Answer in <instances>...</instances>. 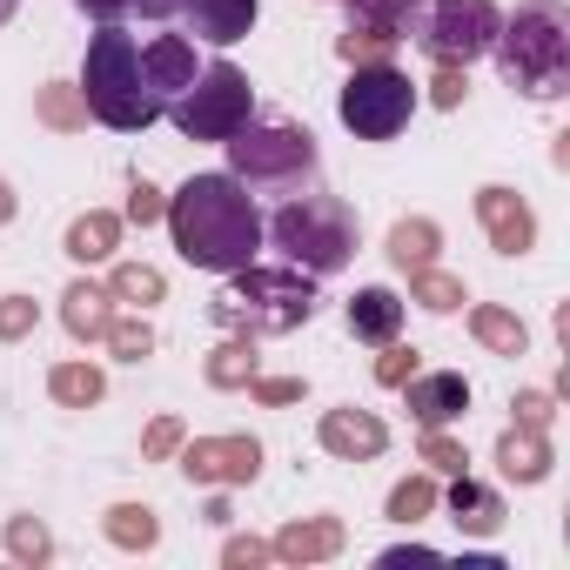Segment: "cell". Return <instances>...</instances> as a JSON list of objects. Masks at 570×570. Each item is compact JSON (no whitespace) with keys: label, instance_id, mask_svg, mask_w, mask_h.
<instances>
[{"label":"cell","instance_id":"cell-35","mask_svg":"<svg viewBox=\"0 0 570 570\" xmlns=\"http://www.w3.org/2000/svg\"><path fill=\"white\" fill-rule=\"evenodd\" d=\"M35 323H41L35 296H0V343H21V336H35Z\"/></svg>","mask_w":570,"mask_h":570},{"label":"cell","instance_id":"cell-30","mask_svg":"<svg viewBox=\"0 0 570 570\" xmlns=\"http://www.w3.org/2000/svg\"><path fill=\"white\" fill-rule=\"evenodd\" d=\"M108 296H115V303H141V309H148V303H161V296H168V275H161V268H148V262H121V268L108 275Z\"/></svg>","mask_w":570,"mask_h":570},{"label":"cell","instance_id":"cell-26","mask_svg":"<svg viewBox=\"0 0 570 570\" xmlns=\"http://www.w3.org/2000/svg\"><path fill=\"white\" fill-rule=\"evenodd\" d=\"M470 330H476V343H483V350H497V356H523V343H530V330H523L510 309H497V303L470 309Z\"/></svg>","mask_w":570,"mask_h":570},{"label":"cell","instance_id":"cell-15","mask_svg":"<svg viewBox=\"0 0 570 570\" xmlns=\"http://www.w3.org/2000/svg\"><path fill=\"white\" fill-rule=\"evenodd\" d=\"M255 8H262V0H181L188 35H202V41H215V48H235V41L255 28Z\"/></svg>","mask_w":570,"mask_h":570},{"label":"cell","instance_id":"cell-22","mask_svg":"<svg viewBox=\"0 0 570 570\" xmlns=\"http://www.w3.org/2000/svg\"><path fill=\"white\" fill-rule=\"evenodd\" d=\"M48 396H55L61 410H88V403L108 396V376H101L95 363H55V370H48Z\"/></svg>","mask_w":570,"mask_h":570},{"label":"cell","instance_id":"cell-39","mask_svg":"<svg viewBox=\"0 0 570 570\" xmlns=\"http://www.w3.org/2000/svg\"><path fill=\"white\" fill-rule=\"evenodd\" d=\"M248 390H255V403H268V410H282V403H303V376H248Z\"/></svg>","mask_w":570,"mask_h":570},{"label":"cell","instance_id":"cell-3","mask_svg":"<svg viewBox=\"0 0 570 570\" xmlns=\"http://www.w3.org/2000/svg\"><path fill=\"white\" fill-rule=\"evenodd\" d=\"M497 68L510 88H523L530 101H557L570 88V14L557 0H530L497 28Z\"/></svg>","mask_w":570,"mask_h":570},{"label":"cell","instance_id":"cell-40","mask_svg":"<svg viewBox=\"0 0 570 570\" xmlns=\"http://www.w3.org/2000/svg\"><path fill=\"white\" fill-rule=\"evenodd\" d=\"M463 95H470V75H463V68H450V61H436L430 101H436V108H463Z\"/></svg>","mask_w":570,"mask_h":570},{"label":"cell","instance_id":"cell-41","mask_svg":"<svg viewBox=\"0 0 570 570\" xmlns=\"http://www.w3.org/2000/svg\"><path fill=\"white\" fill-rule=\"evenodd\" d=\"M268 557H275V550H268L262 537H228V543H222V563H228V570H262Z\"/></svg>","mask_w":570,"mask_h":570},{"label":"cell","instance_id":"cell-4","mask_svg":"<svg viewBox=\"0 0 570 570\" xmlns=\"http://www.w3.org/2000/svg\"><path fill=\"white\" fill-rule=\"evenodd\" d=\"M81 101L101 128H148L161 121V101L148 95V75H141V41L121 35V21H101V35L88 41V61H81Z\"/></svg>","mask_w":570,"mask_h":570},{"label":"cell","instance_id":"cell-10","mask_svg":"<svg viewBox=\"0 0 570 570\" xmlns=\"http://www.w3.org/2000/svg\"><path fill=\"white\" fill-rule=\"evenodd\" d=\"M262 470V443L255 436H195L181 450V476L202 490H228V483H255Z\"/></svg>","mask_w":570,"mask_h":570},{"label":"cell","instance_id":"cell-5","mask_svg":"<svg viewBox=\"0 0 570 570\" xmlns=\"http://www.w3.org/2000/svg\"><path fill=\"white\" fill-rule=\"evenodd\" d=\"M222 148H228V175L242 188H262V195H289L316 175V135L296 121H262V128L248 121Z\"/></svg>","mask_w":570,"mask_h":570},{"label":"cell","instance_id":"cell-8","mask_svg":"<svg viewBox=\"0 0 570 570\" xmlns=\"http://www.w3.org/2000/svg\"><path fill=\"white\" fill-rule=\"evenodd\" d=\"M336 115H343V128H350L356 141H396V135L410 128V115H416V88H410V75H396L390 61H370V68H356V81L343 88Z\"/></svg>","mask_w":570,"mask_h":570},{"label":"cell","instance_id":"cell-7","mask_svg":"<svg viewBox=\"0 0 570 570\" xmlns=\"http://www.w3.org/2000/svg\"><path fill=\"white\" fill-rule=\"evenodd\" d=\"M168 115H175V128H181L188 141H228L235 128H248L255 88H248V75H242L235 61H208Z\"/></svg>","mask_w":570,"mask_h":570},{"label":"cell","instance_id":"cell-43","mask_svg":"<svg viewBox=\"0 0 570 570\" xmlns=\"http://www.w3.org/2000/svg\"><path fill=\"white\" fill-rule=\"evenodd\" d=\"M161 208H168V202H161V188L135 181V195H128V222H141V228H148V222H161Z\"/></svg>","mask_w":570,"mask_h":570},{"label":"cell","instance_id":"cell-19","mask_svg":"<svg viewBox=\"0 0 570 570\" xmlns=\"http://www.w3.org/2000/svg\"><path fill=\"white\" fill-rule=\"evenodd\" d=\"M115 296L108 289H95V282H68V296H61V323H68V336H81V343H101L108 336V323H115V309H108Z\"/></svg>","mask_w":570,"mask_h":570},{"label":"cell","instance_id":"cell-16","mask_svg":"<svg viewBox=\"0 0 570 570\" xmlns=\"http://www.w3.org/2000/svg\"><path fill=\"white\" fill-rule=\"evenodd\" d=\"M268 550H275L282 563H330V557L343 550V523H336V517H296Z\"/></svg>","mask_w":570,"mask_h":570},{"label":"cell","instance_id":"cell-13","mask_svg":"<svg viewBox=\"0 0 570 570\" xmlns=\"http://www.w3.org/2000/svg\"><path fill=\"white\" fill-rule=\"evenodd\" d=\"M323 450L343 456V463H363V456H383L390 450V430L370 410H330L323 416Z\"/></svg>","mask_w":570,"mask_h":570},{"label":"cell","instance_id":"cell-25","mask_svg":"<svg viewBox=\"0 0 570 570\" xmlns=\"http://www.w3.org/2000/svg\"><path fill=\"white\" fill-rule=\"evenodd\" d=\"M101 530H108V543H121V550H155V543H161V523H155L148 503H115V510L101 517Z\"/></svg>","mask_w":570,"mask_h":570},{"label":"cell","instance_id":"cell-23","mask_svg":"<svg viewBox=\"0 0 570 570\" xmlns=\"http://www.w3.org/2000/svg\"><path fill=\"white\" fill-rule=\"evenodd\" d=\"M115 242H121V215H108V208H88V215L68 228V255H75V262H108Z\"/></svg>","mask_w":570,"mask_h":570},{"label":"cell","instance_id":"cell-17","mask_svg":"<svg viewBox=\"0 0 570 570\" xmlns=\"http://www.w3.org/2000/svg\"><path fill=\"white\" fill-rule=\"evenodd\" d=\"M403 330V296L396 289H356L350 296V336L363 343H396Z\"/></svg>","mask_w":570,"mask_h":570},{"label":"cell","instance_id":"cell-6","mask_svg":"<svg viewBox=\"0 0 570 570\" xmlns=\"http://www.w3.org/2000/svg\"><path fill=\"white\" fill-rule=\"evenodd\" d=\"M262 235H275V248L289 255L296 268H309V275H336V268L356 255V215H350L336 195L282 202V208H275V222H268Z\"/></svg>","mask_w":570,"mask_h":570},{"label":"cell","instance_id":"cell-18","mask_svg":"<svg viewBox=\"0 0 570 570\" xmlns=\"http://www.w3.org/2000/svg\"><path fill=\"white\" fill-rule=\"evenodd\" d=\"M497 463H503V476L510 483H543L550 476V443H543V430H503L497 436Z\"/></svg>","mask_w":570,"mask_h":570},{"label":"cell","instance_id":"cell-37","mask_svg":"<svg viewBox=\"0 0 570 570\" xmlns=\"http://www.w3.org/2000/svg\"><path fill=\"white\" fill-rule=\"evenodd\" d=\"M416 376V350H403V343H383V356H376V383L383 390H403Z\"/></svg>","mask_w":570,"mask_h":570},{"label":"cell","instance_id":"cell-34","mask_svg":"<svg viewBox=\"0 0 570 570\" xmlns=\"http://www.w3.org/2000/svg\"><path fill=\"white\" fill-rule=\"evenodd\" d=\"M390 48H396L390 35H376V28H356V21H350V35H336V55H343L350 68H370V61H390Z\"/></svg>","mask_w":570,"mask_h":570},{"label":"cell","instance_id":"cell-44","mask_svg":"<svg viewBox=\"0 0 570 570\" xmlns=\"http://www.w3.org/2000/svg\"><path fill=\"white\" fill-rule=\"evenodd\" d=\"M75 8L95 21H128V14H141V0H75Z\"/></svg>","mask_w":570,"mask_h":570},{"label":"cell","instance_id":"cell-32","mask_svg":"<svg viewBox=\"0 0 570 570\" xmlns=\"http://www.w3.org/2000/svg\"><path fill=\"white\" fill-rule=\"evenodd\" d=\"M430 510H436V483L430 476H403L390 490V523H423Z\"/></svg>","mask_w":570,"mask_h":570},{"label":"cell","instance_id":"cell-33","mask_svg":"<svg viewBox=\"0 0 570 570\" xmlns=\"http://www.w3.org/2000/svg\"><path fill=\"white\" fill-rule=\"evenodd\" d=\"M101 343H108V350H115L121 363H141V356H155V330H148L141 316H115Z\"/></svg>","mask_w":570,"mask_h":570},{"label":"cell","instance_id":"cell-2","mask_svg":"<svg viewBox=\"0 0 570 570\" xmlns=\"http://www.w3.org/2000/svg\"><path fill=\"white\" fill-rule=\"evenodd\" d=\"M316 282H309V268H255V262H242L235 268V282L208 303V316L222 323V330H235V336H289V330H303L309 316H316Z\"/></svg>","mask_w":570,"mask_h":570},{"label":"cell","instance_id":"cell-24","mask_svg":"<svg viewBox=\"0 0 570 570\" xmlns=\"http://www.w3.org/2000/svg\"><path fill=\"white\" fill-rule=\"evenodd\" d=\"M343 8H350L356 28H376V35L403 41V35L416 28V14H423V0H343Z\"/></svg>","mask_w":570,"mask_h":570},{"label":"cell","instance_id":"cell-9","mask_svg":"<svg viewBox=\"0 0 570 570\" xmlns=\"http://www.w3.org/2000/svg\"><path fill=\"white\" fill-rule=\"evenodd\" d=\"M497 28H503V14L490 0H430V14H416L430 61H450V68H470L476 55H490Z\"/></svg>","mask_w":570,"mask_h":570},{"label":"cell","instance_id":"cell-20","mask_svg":"<svg viewBox=\"0 0 570 570\" xmlns=\"http://www.w3.org/2000/svg\"><path fill=\"white\" fill-rule=\"evenodd\" d=\"M450 517H456V530L490 537V530L503 523V497H497V490H483L476 476H463V470H456V483H450Z\"/></svg>","mask_w":570,"mask_h":570},{"label":"cell","instance_id":"cell-31","mask_svg":"<svg viewBox=\"0 0 570 570\" xmlns=\"http://www.w3.org/2000/svg\"><path fill=\"white\" fill-rule=\"evenodd\" d=\"M8 557L14 563H48L55 557V537L41 517H8Z\"/></svg>","mask_w":570,"mask_h":570},{"label":"cell","instance_id":"cell-42","mask_svg":"<svg viewBox=\"0 0 570 570\" xmlns=\"http://www.w3.org/2000/svg\"><path fill=\"white\" fill-rule=\"evenodd\" d=\"M510 410H517V423H523V430H543V423H550V416H557V403H550V396H543V390H523V396H517V403H510Z\"/></svg>","mask_w":570,"mask_h":570},{"label":"cell","instance_id":"cell-11","mask_svg":"<svg viewBox=\"0 0 570 570\" xmlns=\"http://www.w3.org/2000/svg\"><path fill=\"white\" fill-rule=\"evenodd\" d=\"M476 222H483L490 248H503V255H523L537 242V215H530V202L517 188H483L476 195Z\"/></svg>","mask_w":570,"mask_h":570},{"label":"cell","instance_id":"cell-21","mask_svg":"<svg viewBox=\"0 0 570 570\" xmlns=\"http://www.w3.org/2000/svg\"><path fill=\"white\" fill-rule=\"evenodd\" d=\"M436 248H443V228H436V222H423V215H403V222L390 228V262H396V268H410V275H416V268H430V262H436Z\"/></svg>","mask_w":570,"mask_h":570},{"label":"cell","instance_id":"cell-47","mask_svg":"<svg viewBox=\"0 0 570 570\" xmlns=\"http://www.w3.org/2000/svg\"><path fill=\"white\" fill-rule=\"evenodd\" d=\"M14 8H21V0H0V21H14Z\"/></svg>","mask_w":570,"mask_h":570},{"label":"cell","instance_id":"cell-38","mask_svg":"<svg viewBox=\"0 0 570 570\" xmlns=\"http://www.w3.org/2000/svg\"><path fill=\"white\" fill-rule=\"evenodd\" d=\"M175 450H181V416H155L148 436H141V456H148V463H168Z\"/></svg>","mask_w":570,"mask_h":570},{"label":"cell","instance_id":"cell-28","mask_svg":"<svg viewBox=\"0 0 570 570\" xmlns=\"http://www.w3.org/2000/svg\"><path fill=\"white\" fill-rule=\"evenodd\" d=\"M410 296H416V303H423V309H430V316H456V309H463V303H470V296H463V275H443V268H436V262H430V268H416V275H410Z\"/></svg>","mask_w":570,"mask_h":570},{"label":"cell","instance_id":"cell-14","mask_svg":"<svg viewBox=\"0 0 570 570\" xmlns=\"http://www.w3.org/2000/svg\"><path fill=\"white\" fill-rule=\"evenodd\" d=\"M403 390H410V416H416L423 430H443L450 416H463V410H470V383H463L456 370H436V376H410Z\"/></svg>","mask_w":570,"mask_h":570},{"label":"cell","instance_id":"cell-12","mask_svg":"<svg viewBox=\"0 0 570 570\" xmlns=\"http://www.w3.org/2000/svg\"><path fill=\"white\" fill-rule=\"evenodd\" d=\"M141 75H148V95L161 101V115L188 95V81H195V48L181 41V35H161L155 48H141Z\"/></svg>","mask_w":570,"mask_h":570},{"label":"cell","instance_id":"cell-1","mask_svg":"<svg viewBox=\"0 0 570 570\" xmlns=\"http://www.w3.org/2000/svg\"><path fill=\"white\" fill-rule=\"evenodd\" d=\"M168 235L175 248L208 268V275H235L242 262H255L262 248V215H255V195L235 181V175H195L181 195H168Z\"/></svg>","mask_w":570,"mask_h":570},{"label":"cell","instance_id":"cell-36","mask_svg":"<svg viewBox=\"0 0 570 570\" xmlns=\"http://www.w3.org/2000/svg\"><path fill=\"white\" fill-rule=\"evenodd\" d=\"M416 456H423L430 470H443V476H456V470L470 463V456H463V443H456V436H443V430H423V450H416Z\"/></svg>","mask_w":570,"mask_h":570},{"label":"cell","instance_id":"cell-27","mask_svg":"<svg viewBox=\"0 0 570 570\" xmlns=\"http://www.w3.org/2000/svg\"><path fill=\"white\" fill-rule=\"evenodd\" d=\"M262 370V356H255V336H228L215 356H208V383L215 390H248V376Z\"/></svg>","mask_w":570,"mask_h":570},{"label":"cell","instance_id":"cell-29","mask_svg":"<svg viewBox=\"0 0 570 570\" xmlns=\"http://www.w3.org/2000/svg\"><path fill=\"white\" fill-rule=\"evenodd\" d=\"M35 115H41L55 135H75V128H88V101H81V88H68V81H48V88L35 95Z\"/></svg>","mask_w":570,"mask_h":570},{"label":"cell","instance_id":"cell-45","mask_svg":"<svg viewBox=\"0 0 570 570\" xmlns=\"http://www.w3.org/2000/svg\"><path fill=\"white\" fill-rule=\"evenodd\" d=\"M175 8H181V0H141V14H148V21H168Z\"/></svg>","mask_w":570,"mask_h":570},{"label":"cell","instance_id":"cell-46","mask_svg":"<svg viewBox=\"0 0 570 570\" xmlns=\"http://www.w3.org/2000/svg\"><path fill=\"white\" fill-rule=\"evenodd\" d=\"M0 222H14V188L0 181Z\"/></svg>","mask_w":570,"mask_h":570}]
</instances>
